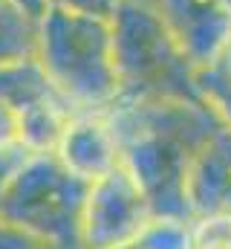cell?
Returning <instances> with one entry per match:
<instances>
[{"label":"cell","mask_w":231,"mask_h":249,"mask_svg":"<svg viewBox=\"0 0 231 249\" xmlns=\"http://www.w3.org/2000/svg\"><path fill=\"white\" fill-rule=\"evenodd\" d=\"M90 183L69 174L55 154H41L0 186V217L50 249H78V223Z\"/></svg>","instance_id":"6da1fadb"},{"label":"cell","mask_w":231,"mask_h":249,"mask_svg":"<svg viewBox=\"0 0 231 249\" xmlns=\"http://www.w3.org/2000/svg\"><path fill=\"white\" fill-rule=\"evenodd\" d=\"M153 217L156 209L142 183L124 162H118L110 174L87 188L78 223V249H133Z\"/></svg>","instance_id":"7a4b0ae2"},{"label":"cell","mask_w":231,"mask_h":249,"mask_svg":"<svg viewBox=\"0 0 231 249\" xmlns=\"http://www.w3.org/2000/svg\"><path fill=\"white\" fill-rule=\"evenodd\" d=\"M55 157L69 174L84 183H96L121 162L118 139L101 119H69Z\"/></svg>","instance_id":"3957f363"},{"label":"cell","mask_w":231,"mask_h":249,"mask_svg":"<svg viewBox=\"0 0 231 249\" xmlns=\"http://www.w3.org/2000/svg\"><path fill=\"white\" fill-rule=\"evenodd\" d=\"M17 110H20V148L32 151L35 157L55 154L69 119L50 102H32Z\"/></svg>","instance_id":"277c9868"},{"label":"cell","mask_w":231,"mask_h":249,"mask_svg":"<svg viewBox=\"0 0 231 249\" xmlns=\"http://www.w3.org/2000/svg\"><path fill=\"white\" fill-rule=\"evenodd\" d=\"M191 249H231V212H211L194 217Z\"/></svg>","instance_id":"5b68a950"},{"label":"cell","mask_w":231,"mask_h":249,"mask_svg":"<svg viewBox=\"0 0 231 249\" xmlns=\"http://www.w3.org/2000/svg\"><path fill=\"white\" fill-rule=\"evenodd\" d=\"M20 148V110L0 99V154Z\"/></svg>","instance_id":"8992f818"},{"label":"cell","mask_w":231,"mask_h":249,"mask_svg":"<svg viewBox=\"0 0 231 249\" xmlns=\"http://www.w3.org/2000/svg\"><path fill=\"white\" fill-rule=\"evenodd\" d=\"M0 249H50V247L0 217Z\"/></svg>","instance_id":"52a82bcc"},{"label":"cell","mask_w":231,"mask_h":249,"mask_svg":"<svg viewBox=\"0 0 231 249\" xmlns=\"http://www.w3.org/2000/svg\"><path fill=\"white\" fill-rule=\"evenodd\" d=\"M133 249H145V247H133Z\"/></svg>","instance_id":"ba28073f"}]
</instances>
